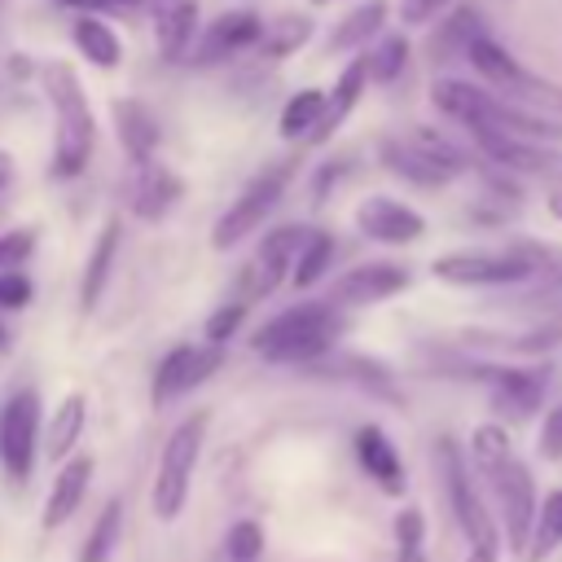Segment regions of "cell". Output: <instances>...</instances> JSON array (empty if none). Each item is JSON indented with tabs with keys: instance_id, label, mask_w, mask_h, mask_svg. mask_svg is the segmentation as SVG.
<instances>
[{
	"instance_id": "cell-1",
	"label": "cell",
	"mask_w": 562,
	"mask_h": 562,
	"mask_svg": "<svg viewBox=\"0 0 562 562\" xmlns=\"http://www.w3.org/2000/svg\"><path fill=\"white\" fill-rule=\"evenodd\" d=\"M338 334H342V321L325 299L294 303L250 334V351L263 356L268 364H316L334 351Z\"/></svg>"
},
{
	"instance_id": "cell-2",
	"label": "cell",
	"mask_w": 562,
	"mask_h": 562,
	"mask_svg": "<svg viewBox=\"0 0 562 562\" xmlns=\"http://www.w3.org/2000/svg\"><path fill=\"white\" fill-rule=\"evenodd\" d=\"M40 83L48 92L53 119H57V140H53V176L70 180L88 167L92 158V140H97V119L88 105V92L79 83V75L70 70V61H48L40 70Z\"/></svg>"
},
{
	"instance_id": "cell-3",
	"label": "cell",
	"mask_w": 562,
	"mask_h": 562,
	"mask_svg": "<svg viewBox=\"0 0 562 562\" xmlns=\"http://www.w3.org/2000/svg\"><path fill=\"white\" fill-rule=\"evenodd\" d=\"M206 422H211L206 413H193L162 443L158 474H154V487H149V509H154L158 522H176L184 514L189 483H193V470H198V457H202V439H206Z\"/></svg>"
},
{
	"instance_id": "cell-4",
	"label": "cell",
	"mask_w": 562,
	"mask_h": 562,
	"mask_svg": "<svg viewBox=\"0 0 562 562\" xmlns=\"http://www.w3.org/2000/svg\"><path fill=\"white\" fill-rule=\"evenodd\" d=\"M435 461H439V474H443V492H448V505H452V518L457 527L465 531L470 549H501V531L492 522V514L483 509V496L474 487V474H470V461L461 452V443L452 435H443L435 443Z\"/></svg>"
},
{
	"instance_id": "cell-5",
	"label": "cell",
	"mask_w": 562,
	"mask_h": 562,
	"mask_svg": "<svg viewBox=\"0 0 562 562\" xmlns=\"http://www.w3.org/2000/svg\"><path fill=\"white\" fill-rule=\"evenodd\" d=\"M290 189V167H268V171H259L233 202H228V211L215 220V228H211V246L215 250H233V246H241L272 211H277V202H281V193Z\"/></svg>"
},
{
	"instance_id": "cell-6",
	"label": "cell",
	"mask_w": 562,
	"mask_h": 562,
	"mask_svg": "<svg viewBox=\"0 0 562 562\" xmlns=\"http://www.w3.org/2000/svg\"><path fill=\"white\" fill-rule=\"evenodd\" d=\"M487 487L496 492V505H501V531H505V544L514 553L527 549V536H531V518H536V505H540V492H536V479L531 470L518 461V457H505L501 465L483 470Z\"/></svg>"
},
{
	"instance_id": "cell-7",
	"label": "cell",
	"mask_w": 562,
	"mask_h": 562,
	"mask_svg": "<svg viewBox=\"0 0 562 562\" xmlns=\"http://www.w3.org/2000/svg\"><path fill=\"white\" fill-rule=\"evenodd\" d=\"M430 277L448 281V285H461V290H487V285H518V281H531V263L514 250H452V255H439L430 263Z\"/></svg>"
},
{
	"instance_id": "cell-8",
	"label": "cell",
	"mask_w": 562,
	"mask_h": 562,
	"mask_svg": "<svg viewBox=\"0 0 562 562\" xmlns=\"http://www.w3.org/2000/svg\"><path fill=\"white\" fill-rule=\"evenodd\" d=\"M307 233H312V224H277V228L263 233V241L255 250V263L241 272V281H246V299L241 303L268 299L281 281H290V268H294Z\"/></svg>"
},
{
	"instance_id": "cell-9",
	"label": "cell",
	"mask_w": 562,
	"mask_h": 562,
	"mask_svg": "<svg viewBox=\"0 0 562 562\" xmlns=\"http://www.w3.org/2000/svg\"><path fill=\"white\" fill-rule=\"evenodd\" d=\"M35 448H40V395L18 391L0 408V461H4L9 479H18V483L31 479Z\"/></svg>"
},
{
	"instance_id": "cell-10",
	"label": "cell",
	"mask_w": 562,
	"mask_h": 562,
	"mask_svg": "<svg viewBox=\"0 0 562 562\" xmlns=\"http://www.w3.org/2000/svg\"><path fill=\"white\" fill-rule=\"evenodd\" d=\"M470 140L487 162H496L514 176L562 184V149L549 140H522V136H501V132H470Z\"/></svg>"
},
{
	"instance_id": "cell-11",
	"label": "cell",
	"mask_w": 562,
	"mask_h": 562,
	"mask_svg": "<svg viewBox=\"0 0 562 562\" xmlns=\"http://www.w3.org/2000/svg\"><path fill=\"white\" fill-rule=\"evenodd\" d=\"M413 285V272L400 268V263H386V259H373V263H356L351 272H342L325 303L338 312V307H373V303H386L395 294H404Z\"/></svg>"
},
{
	"instance_id": "cell-12",
	"label": "cell",
	"mask_w": 562,
	"mask_h": 562,
	"mask_svg": "<svg viewBox=\"0 0 562 562\" xmlns=\"http://www.w3.org/2000/svg\"><path fill=\"white\" fill-rule=\"evenodd\" d=\"M224 364V351L211 342H180L171 347L158 369H154V404H171L180 395H189L193 386H202L206 378H215Z\"/></svg>"
},
{
	"instance_id": "cell-13",
	"label": "cell",
	"mask_w": 562,
	"mask_h": 562,
	"mask_svg": "<svg viewBox=\"0 0 562 562\" xmlns=\"http://www.w3.org/2000/svg\"><path fill=\"white\" fill-rule=\"evenodd\" d=\"M474 378L492 386V404L509 417H531L544 400L549 369H514V364H474Z\"/></svg>"
},
{
	"instance_id": "cell-14",
	"label": "cell",
	"mask_w": 562,
	"mask_h": 562,
	"mask_svg": "<svg viewBox=\"0 0 562 562\" xmlns=\"http://www.w3.org/2000/svg\"><path fill=\"white\" fill-rule=\"evenodd\" d=\"M356 228L369 237V241H382V246H408L426 233V220L422 211H413L408 202L400 198H386V193H373L356 206Z\"/></svg>"
},
{
	"instance_id": "cell-15",
	"label": "cell",
	"mask_w": 562,
	"mask_h": 562,
	"mask_svg": "<svg viewBox=\"0 0 562 562\" xmlns=\"http://www.w3.org/2000/svg\"><path fill=\"white\" fill-rule=\"evenodd\" d=\"M259 31H263V22H259V13H255V9H228V13H220L206 31H198V40H193L189 57H193L198 66L224 61V57H233V53H241V48L259 44Z\"/></svg>"
},
{
	"instance_id": "cell-16",
	"label": "cell",
	"mask_w": 562,
	"mask_h": 562,
	"mask_svg": "<svg viewBox=\"0 0 562 562\" xmlns=\"http://www.w3.org/2000/svg\"><path fill=\"white\" fill-rule=\"evenodd\" d=\"M92 470H97V457H92V452H75L70 461L57 465L53 487H48V496H44V514H40V527H44V531L66 527V522L75 518V509H79L83 496H88Z\"/></svg>"
},
{
	"instance_id": "cell-17",
	"label": "cell",
	"mask_w": 562,
	"mask_h": 562,
	"mask_svg": "<svg viewBox=\"0 0 562 562\" xmlns=\"http://www.w3.org/2000/svg\"><path fill=\"white\" fill-rule=\"evenodd\" d=\"M465 61L474 66L479 83L492 88V92H501V97H518V92L527 88V79H531V70H527L505 44H496L487 31L465 48Z\"/></svg>"
},
{
	"instance_id": "cell-18",
	"label": "cell",
	"mask_w": 562,
	"mask_h": 562,
	"mask_svg": "<svg viewBox=\"0 0 562 562\" xmlns=\"http://www.w3.org/2000/svg\"><path fill=\"white\" fill-rule=\"evenodd\" d=\"M364 88H369V66H364V53H360V57H351V61L342 66V75H338L334 88L325 92V110H321V119H316L307 145H325V140H334V132L351 119V110H356V101H360Z\"/></svg>"
},
{
	"instance_id": "cell-19",
	"label": "cell",
	"mask_w": 562,
	"mask_h": 562,
	"mask_svg": "<svg viewBox=\"0 0 562 562\" xmlns=\"http://www.w3.org/2000/svg\"><path fill=\"white\" fill-rule=\"evenodd\" d=\"M356 457H360L364 474H369L386 496H404L408 474H404V461H400V452H395V443L386 439L382 426H360V430H356Z\"/></svg>"
},
{
	"instance_id": "cell-20",
	"label": "cell",
	"mask_w": 562,
	"mask_h": 562,
	"mask_svg": "<svg viewBox=\"0 0 562 562\" xmlns=\"http://www.w3.org/2000/svg\"><path fill=\"white\" fill-rule=\"evenodd\" d=\"M198 40V0H154V44L167 61H184Z\"/></svg>"
},
{
	"instance_id": "cell-21",
	"label": "cell",
	"mask_w": 562,
	"mask_h": 562,
	"mask_svg": "<svg viewBox=\"0 0 562 562\" xmlns=\"http://www.w3.org/2000/svg\"><path fill=\"white\" fill-rule=\"evenodd\" d=\"M114 132H119L123 154H127L136 167H149V162H154L162 132H158V119H154L140 101H132V97H119V101H114Z\"/></svg>"
},
{
	"instance_id": "cell-22",
	"label": "cell",
	"mask_w": 562,
	"mask_h": 562,
	"mask_svg": "<svg viewBox=\"0 0 562 562\" xmlns=\"http://www.w3.org/2000/svg\"><path fill=\"white\" fill-rule=\"evenodd\" d=\"M119 241H123V224L119 220H105L101 233L92 237L88 246V259H83V281H79V307L92 312L110 285V272H114V259H119Z\"/></svg>"
},
{
	"instance_id": "cell-23",
	"label": "cell",
	"mask_w": 562,
	"mask_h": 562,
	"mask_svg": "<svg viewBox=\"0 0 562 562\" xmlns=\"http://www.w3.org/2000/svg\"><path fill=\"white\" fill-rule=\"evenodd\" d=\"M378 162L391 171V176H400V180H408V184H417V189H443L452 176L430 158V154H422L413 140H378Z\"/></svg>"
},
{
	"instance_id": "cell-24",
	"label": "cell",
	"mask_w": 562,
	"mask_h": 562,
	"mask_svg": "<svg viewBox=\"0 0 562 562\" xmlns=\"http://www.w3.org/2000/svg\"><path fill=\"white\" fill-rule=\"evenodd\" d=\"M83 430H88V400H83L79 391H70V395L53 408L48 430H44V452H48V461H53V465L70 461L75 448H79V439H83Z\"/></svg>"
},
{
	"instance_id": "cell-25",
	"label": "cell",
	"mask_w": 562,
	"mask_h": 562,
	"mask_svg": "<svg viewBox=\"0 0 562 562\" xmlns=\"http://www.w3.org/2000/svg\"><path fill=\"white\" fill-rule=\"evenodd\" d=\"M136 171H140V176H136L132 211H136L140 220H162V215H171V206H176V202H180V193H184L180 176H176L171 167H158V162L136 167Z\"/></svg>"
},
{
	"instance_id": "cell-26",
	"label": "cell",
	"mask_w": 562,
	"mask_h": 562,
	"mask_svg": "<svg viewBox=\"0 0 562 562\" xmlns=\"http://www.w3.org/2000/svg\"><path fill=\"white\" fill-rule=\"evenodd\" d=\"M386 13H391L386 0H364V4H356V9L334 26V35H329V53H356V57H360V53L382 35Z\"/></svg>"
},
{
	"instance_id": "cell-27",
	"label": "cell",
	"mask_w": 562,
	"mask_h": 562,
	"mask_svg": "<svg viewBox=\"0 0 562 562\" xmlns=\"http://www.w3.org/2000/svg\"><path fill=\"white\" fill-rule=\"evenodd\" d=\"M70 40L88 57V66H97V70H114L123 61V44H119V35L105 18H75Z\"/></svg>"
},
{
	"instance_id": "cell-28",
	"label": "cell",
	"mask_w": 562,
	"mask_h": 562,
	"mask_svg": "<svg viewBox=\"0 0 562 562\" xmlns=\"http://www.w3.org/2000/svg\"><path fill=\"white\" fill-rule=\"evenodd\" d=\"M562 338V325H536L527 334H505V329H465L461 342L470 347H492V351H518V356H540Z\"/></svg>"
},
{
	"instance_id": "cell-29",
	"label": "cell",
	"mask_w": 562,
	"mask_h": 562,
	"mask_svg": "<svg viewBox=\"0 0 562 562\" xmlns=\"http://www.w3.org/2000/svg\"><path fill=\"white\" fill-rule=\"evenodd\" d=\"M316 31V22H312V13H299V9H285V13H277L272 22H263V31H259V48H263V57H290V53H299L303 44H307V35Z\"/></svg>"
},
{
	"instance_id": "cell-30",
	"label": "cell",
	"mask_w": 562,
	"mask_h": 562,
	"mask_svg": "<svg viewBox=\"0 0 562 562\" xmlns=\"http://www.w3.org/2000/svg\"><path fill=\"white\" fill-rule=\"evenodd\" d=\"M558 544H562V487H553V492H544V496H540L522 558H527V562H544Z\"/></svg>"
},
{
	"instance_id": "cell-31",
	"label": "cell",
	"mask_w": 562,
	"mask_h": 562,
	"mask_svg": "<svg viewBox=\"0 0 562 562\" xmlns=\"http://www.w3.org/2000/svg\"><path fill=\"white\" fill-rule=\"evenodd\" d=\"M479 35H483V18H479V9H470V4L448 9L443 22H439V31H435V40H430V53H435L439 61H448V57L465 53Z\"/></svg>"
},
{
	"instance_id": "cell-32",
	"label": "cell",
	"mask_w": 562,
	"mask_h": 562,
	"mask_svg": "<svg viewBox=\"0 0 562 562\" xmlns=\"http://www.w3.org/2000/svg\"><path fill=\"white\" fill-rule=\"evenodd\" d=\"M334 250H338L334 233L312 228V233H307V241H303V250H299V259H294V268H290V285H294V290H312V285L329 272Z\"/></svg>"
},
{
	"instance_id": "cell-33",
	"label": "cell",
	"mask_w": 562,
	"mask_h": 562,
	"mask_svg": "<svg viewBox=\"0 0 562 562\" xmlns=\"http://www.w3.org/2000/svg\"><path fill=\"white\" fill-rule=\"evenodd\" d=\"M119 544H123V501H105V509L97 514V522L83 536L79 562H110Z\"/></svg>"
},
{
	"instance_id": "cell-34",
	"label": "cell",
	"mask_w": 562,
	"mask_h": 562,
	"mask_svg": "<svg viewBox=\"0 0 562 562\" xmlns=\"http://www.w3.org/2000/svg\"><path fill=\"white\" fill-rule=\"evenodd\" d=\"M408 35H378L369 48H364V66H369V83H395L408 66Z\"/></svg>"
},
{
	"instance_id": "cell-35",
	"label": "cell",
	"mask_w": 562,
	"mask_h": 562,
	"mask_svg": "<svg viewBox=\"0 0 562 562\" xmlns=\"http://www.w3.org/2000/svg\"><path fill=\"white\" fill-rule=\"evenodd\" d=\"M321 110H325V92L321 88H303V92H294L285 105H281V119H277V132L285 136V140H299V136H312V127H316V119H321Z\"/></svg>"
},
{
	"instance_id": "cell-36",
	"label": "cell",
	"mask_w": 562,
	"mask_h": 562,
	"mask_svg": "<svg viewBox=\"0 0 562 562\" xmlns=\"http://www.w3.org/2000/svg\"><path fill=\"white\" fill-rule=\"evenodd\" d=\"M505 457H514L509 430H505L501 422H483V426H474V435H470V448H465V461H470V465L483 474V470L501 465Z\"/></svg>"
},
{
	"instance_id": "cell-37",
	"label": "cell",
	"mask_w": 562,
	"mask_h": 562,
	"mask_svg": "<svg viewBox=\"0 0 562 562\" xmlns=\"http://www.w3.org/2000/svg\"><path fill=\"white\" fill-rule=\"evenodd\" d=\"M395 562H426V514L417 505L395 514Z\"/></svg>"
},
{
	"instance_id": "cell-38",
	"label": "cell",
	"mask_w": 562,
	"mask_h": 562,
	"mask_svg": "<svg viewBox=\"0 0 562 562\" xmlns=\"http://www.w3.org/2000/svg\"><path fill=\"white\" fill-rule=\"evenodd\" d=\"M224 553H228V562H259L263 558V527L255 518L233 522L224 536Z\"/></svg>"
},
{
	"instance_id": "cell-39",
	"label": "cell",
	"mask_w": 562,
	"mask_h": 562,
	"mask_svg": "<svg viewBox=\"0 0 562 562\" xmlns=\"http://www.w3.org/2000/svg\"><path fill=\"white\" fill-rule=\"evenodd\" d=\"M241 316H246V303L237 299V303H220L211 316H206V342L211 347H224L237 329H241Z\"/></svg>"
},
{
	"instance_id": "cell-40",
	"label": "cell",
	"mask_w": 562,
	"mask_h": 562,
	"mask_svg": "<svg viewBox=\"0 0 562 562\" xmlns=\"http://www.w3.org/2000/svg\"><path fill=\"white\" fill-rule=\"evenodd\" d=\"M31 250H35V228H9V233H0V272L22 268L31 259Z\"/></svg>"
},
{
	"instance_id": "cell-41",
	"label": "cell",
	"mask_w": 562,
	"mask_h": 562,
	"mask_svg": "<svg viewBox=\"0 0 562 562\" xmlns=\"http://www.w3.org/2000/svg\"><path fill=\"white\" fill-rule=\"evenodd\" d=\"M31 294H35V285H31V277L22 268L0 272V312H22L31 303Z\"/></svg>"
},
{
	"instance_id": "cell-42",
	"label": "cell",
	"mask_w": 562,
	"mask_h": 562,
	"mask_svg": "<svg viewBox=\"0 0 562 562\" xmlns=\"http://www.w3.org/2000/svg\"><path fill=\"white\" fill-rule=\"evenodd\" d=\"M536 448H540V457H544V461H562V400L544 413L540 435H536Z\"/></svg>"
},
{
	"instance_id": "cell-43",
	"label": "cell",
	"mask_w": 562,
	"mask_h": 562,
	"mask_svg": "<svg viewBox=\"0 0 562 562\" xmlns=\"http://www.w3.org/2000/svg\"><path fill=\"white\" fill-rule=\"evenodd\" d=\"M452 9V0H400V22L404 26H426L435 18H443Z\"/></svg>"
},
{
	"instance_id": "cell-44",
	"label": "cell",
	"mask_w": 562,
	"mask_h": 562,
	"mask_svg": "<svg viewBox=\"0 0 562 562\" xmlns=\"http://www.w3.org/2000/svg\"><path fill=\"white\" fill-rule=\"evenodd\" d=\"M66 9H79V18H101V13H136L140 0H57Z\"/></svg>"
},
{
	"instance_id": "cell-45",
	"label": "cell",
	"mask_w": 562,
	"mask_h": 562,
	"mask_svg": "<svg viewBox=\"0 0 562 562\" xmlns=\"http://www.w3.org/2000/svg\"><path fill=\"white\" fill-rule=\"evenodd\" d=\"M501 558V549H470L465 553V562H496Z\"/></svg>"
},
{
	"instance_id": "cell-46",
	"label": "cell",
	"mask_w": 562,
	"mask_h": 562,
	"mask_svg": "<svg viewBox=\"0 0 562 562\" xmlns=\"http://www.w3.org/2000/svg\"><path fill=\"white\" fill-rule=\"evenodd\" d=\"M9 180H13V158H9V154H0V193L9 189Z\"/></svg>"
},
{
	"instance_id": "cell-47",
	"label": "cell",
	"mask_w": 562,
	"mask_h": 562,
	"mask_svg": "<svg viewBox=\"0 0 562 562\" xmlns=\"http://www.w3.org/2000/svg\"><path fill=\"white\" fill-rule=\"evenodd\" d=\"M549 211H553V220H562V189L549 193Z\"/></svg>"
},
{
	"instance_id": "cell-48",
	"label": "cell",
	"mask_w": 562,
	"mask_h": 562,
	"mask_svg": "<svg viewBox=\"0 0 562 562\" xmlns=\"http://www.w3.org/2000/svg\"><path fill=\"white\" fill-rule=\"evenodd\" d=\"M4 347H9V329L0 325V351H4Z\"/></svg>"
},
{
	"instance_id": "cell-49",
	"label": "cell",
	"mask_w": 562,
	"mask_h": 562,
	"mask_svg": "<svg viewBox=\"0 0 562 562\" xmlns=\"http://www.w3.org/2000/svg\"><path fill=\"white\" fill-rule=\"evenodd\" d=\"M312 4H316V9H325V4H334V0H312Z\"/></svg>"
},
{
	"instance_id": "cell-50",
	"label": "cell",
	"mask_w": 562,
	"mask_h": 562,
	"mask_svg": "<svg viewBox=\"0 0 562 562\" xmlns=\"http://www.w3.org/2000/svg\"><path fill=\"white\" fill-rule=\"evenodd\" d=\"M553 299H562V290H553Z\"/></svg>"
}]
</instances>
